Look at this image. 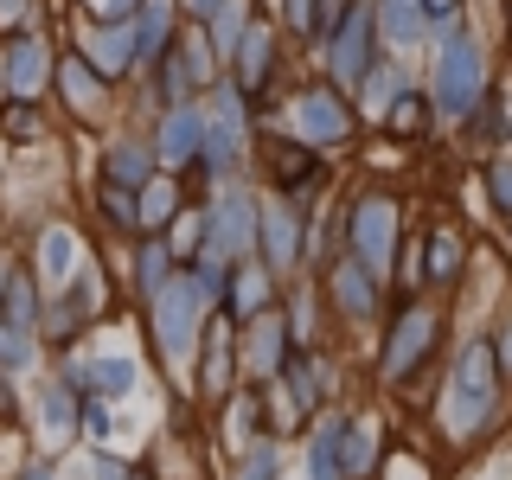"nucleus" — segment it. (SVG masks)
Instances as JSON below:
<instances>
[{"label": "nucleus", "instance_id": "1", "mask_svg": "<svg viewBox=\"0 0 512 480\" xmlns=\"http://www.w3.org/2000/svg\"><path fill=\"white\" fill-rule=\"evenodd\" d=\"M474 96H480V52L468 39H448V52H442V109L448 116H468Z\"/></svg>", "mask_w": 512, "mask_h": 480}, {"label": "nucleus", "instance_id": "2", "mask_svg": "<svg viewBox=\"0 0 512 480\" xmlns=\"http://www.w3.org/2000/svg\"><path fill=\"white\" fill-rule=\"evenodd\" d=\"M487 397H493V352L474 346V352H468V372L455 378V397H448L455 429H474V416H487Z\"/></svg>", "mask_w": 512, "mask_h": 480}, {"label": "nucleus", "instance_id": "3", "mask_svg": "<svg viewBox=\"0 0 512 480\" xmlns=\"http://www.w3.org/2000/svg\"><path fill=\"white\" fill-rule=\"evenodd\" d=\"M365 45H372V7H352V20H346V32L333 39V77L340 84H359L372 64H365Z\"/></svg>", "mask_w": 512, "mask_h": 480}, {"label": "nucleus", "instance_id": "4", "mask_svg": "<svg viewBox=\"0 0 512 480\" xmlns=\"http://www.w3.org/2000/svg\"><path fill=\"white\" fill-rule=\"evenodd\" d=\"M199 295H205L199 282L192 288H160V340H167L173 352L192 346V308H199Z\"/></svg>", "mask_w": 512, "mask_h": 480}, {"label": "nucleus", "instance_id": "5", "mask_svg": "<svg viewBox=\"0 0 512 480\" xmlns=\"http://www.w3.org/2000/svg\"><path fill=\"white\" fill-rule=\"evenodd\" d=\"M352 244H359L365 263H384V250H391V205H359L352 212Z\"/></svg>", "mask_w": 512, "mask_h": 480}, {"label": "nucleus", "instance_id": "6", "mask_svg": "<svg viewBox=\"0 0 512 480\" xmlns=\"http://www.w3.org/2000/svg\"><path fill=\"white\" fill-rule=\"evenodd\" d=\"M205 244H212V256L237 250V244H250V205L237 199V192H231V199L218 205V224H212V231H205Z\"/></svg>", "mask_w": 512, "mask_h": 480}, {"label": "nucleus", "instance_id": "7", "mask_svg": "<svg viewBox=\"0 0 512 480\" xmlns=\"http://www.w3.org/2000/svg\"><path fill=\"white\" fill-rule=\"evenodd\" d=\"M301 128H308L314 141H340L346 135V116H340L333 96H308V103H301Z\"/></svg>", "mask_w": 512, "mask_h": 480}, {"label": "nucleus", "instance_id": "8", "mask_svg": "<svg viewBox=\"0 0 512 480\" xmlns=\"http://www.w3.org/2000/svg\"><path fill=\"white\" fill-rule=\"evenodd\" d=\"M205 160H212V167H231V160H237V109L231 103L218 109L212 135H205Z\"/></svg>", "mask_w": 512, "mask_h": 480}, {"label": "nucleus", "instance_id": "9", "mask_svg": "<svg viewBox=\"0 0 512 480\" xmlns=\"http://www.w3.org/2000/svg\"><path fill=\"white\" fill-rule=\"evenodd\" d=\"M423 346H429V314H404V327H397L391 359H384V365H391V372H404V359H410V352H423Z\"/></svg>", "mask_w": 512, "mask_h": 480}, {"label": "nucleus", "instance_id": "10", "mask_svg": "<svg viewBox=\"0 0 512 480\" xmlns=\"http://www.w3.org/2000/svg\"><path fill=\"white\" fill-rule=\"evenodd\" d=\"M199 135H205V116H192V109H180V116L167 122V135H160V154H167V160H180V154H186Z\"/></svg>", "mask_w": 512, "mask_h": 480}, {"label": "nucleus", "instance_id": "11", "mask_svg": "<svg viewBox=\"0 0 512 480\" xmlns=\"http://www.w3.org/2000/svg\"><path fill=\"white\" fill-rule=\"evenodd\" d=\"M384 32L391 39H416L423 32V0H384Z\"/></svg>", "mask_w": 512, "mask_h": 480}, {"label": "nucleus", "instance_id": "12", "mask_svg": "<svg viewBox=\"0 0 512 480\" xmlns=\"http://www.w3.org/2000/svg\"><path fill=\"white\" fill-rule=\"evenodd\" d=\"M263 71H269V32L256 26L244 32V84H263Z\"/></svg>", "mask_w": 512, "mask_h": 480}, {"label": "nucleus", "instance_id": "13", "mask_svg": "<svg viewBox=\"0 0 512 480\" xmlns=\"http://www.w3.org/2000/svg\"><path fill=\"white\" fill-rule=\"evenodd\" d=\"M263 224H269V256L288 263V256H295V212H269Z\"/></svg>", "mask_w": 512, "mask_h": 480}, {"label": "nucleus", "instance_id": "14", "mask_svg": "<svg viewBox=\"0 0 512 480\" xmlns=\"http://www.w3.org/2000/svg\"><path fill=\"white\" fill-rule=\"evenodd\" d=\"M7 77H13V90H39V45H26V39L13 45V71Z\"/></svg>", "mask_w": 512, "mask_h": 480}, {"label": "nucleus", "instance_id": "15", "mask_svg": "<svg viewBox=\"0 0 512 480\" xmlns=\"http://www.w3.org/2000/svg\"><path fill=\"white\" fill-rule=\"evenodd\" d=\"M141 167H148V154H141V148H116V154H109V180H116V186H135Z\"/></svg>", "mask_w": 512, "mask_h": 480}, {"label": "nucleus", "instance_id": "16", "mask_svg": "<svg viewBox=\"0 0 512 480\" xmlns=\"http://www.w3.org/2000/svg\"><path fill=\"white\" fill-rule=\"evenodd\" d=\"M45 429H52V442L71 436V391H52V397H45Z\"/></svg>", "mask_w": 512, "mask_h": 480}, {"label": "nucleus", "instance_id": "17", "mask_svg": "<svg viewBox=\"0 0 512 480\" xmlns=\"http://www.w3.org/2000/svg\"><path fill=\"white\" fill-rule=\"evenodd\" d=\"M160 45H167V7H148V20H141V39H135V52H160Z\"/></svg>", "mask_w": 512, "mask_h": 480}, {"label": "nucleus", "instance_id": "18", "mask_svg": "<svg viewBox=\"0 0 512 480\" xmlns=\"http://www.w3.org/2000/svg\"><path fill=\"white\" fill-rule=\"evenodd\" d=\"M7 314H13V320H7L13 333L32 327V288H26V282H7Z\"/></svg>", "mask_w": 512, "mask_h": 480}, {"label": "nucleus", "instance_id": "19", "mask_svg": "<svg viewBox=\"0 0 512 480\" xmlns=\"http://www.w3.org/2000/svg\"><path fill=\"white\" fill-rule=\"evenodd\" d=\"M90 372H96V384H103V391H128V384H135V365H122V359L90 365Z\"/></svg>", "mask_w": 512, "mask_h": 480}, {"label": "nucleus", "instance_id": "20", "mask_svg": "<svg viewBox=\"0 0 512 480\" xmlns=\"http://www.w3.org/2000/svg\"><path fill=\"white\" fill-rule=\"evenodd\" d=\"M340 301H346V308H359V314H365V308H372V282H365L359 269H346V282H340Z\"/></svg>", "mask_w": 512, "mask_h": 480}, {"label": "nucleus", "instance_id": "21", "mask_svg": "<svg viewBox=\"0 0 512 480\" xmlns=\"http://www.w3.org/2000/svg\"><path fill=\"white\" fill-rule=\"evenodd\" d=\"M333 442H340V429H320V448H314V480H340V474H333Z\"/></svg>", "mask_w": 512, "mask_h": 480}, {"label": "nucleus", "instance_id": "22", "mask_svg": "<svg viewBox=\"0 0 512 480\" xmlns=\"http://www.w3.org/2000/svg\"><path fill=\"white\" fill-rule=\"evenodd\" d=\"M276 167H282V180L295 186L301 173H314V154H301V148H276Z\"/></svg>", "mask_w": 512, "mask_h": 480}, {"label": "nucleus", "instance_id": "23", "mask_svg": "<svg viewBox=\"0 0 512 480\" xmlns=\"http://www.w3.org/2000/svg\"><path fill=\"white\" fill-rule=\"evenodd\" d=\"M64 263H71V237H64V231H52V237H45V269H52V276H71Z\"/></svg>", "mask_w": 512, "mask_h": 480}, {"label": "nucleus", "instance_id": "24", "mask_svg": "<svg viewBox=\"0 0 512 480\" xmlns=\"http://www.w3.org/2000/svg\"><path fill=\"white\" fill-rule=\"evenodd\" d=\"M128 52H135V45H128V32H109V39H96V58H109V71H122Z\"/></svg>", "mask_w": 512, "mask_h": 480}, {"label": "nucleus", "instance_id": "25", "mask_svg": "<svg viewBox=\"0 0 512 480\" xmlns=\"http://www.w3.org/2000/svg\"><path fill=\"white\" fill-rule=\"evenodd\" d=\"M391 128H423V103H416V96H397V103H391Z\"/></svg>", "mask_w": 512, "mask_h": 480}, {"label": "nucleus", "instance_id": "26", "mask_svg": "<svg viewBox=\"0 0 512 480\" xmlns=\"http://www.w3.org/2000/svg\"><path fill=\"white\" fill-rule=\"evenodd\" d=\"M141 212H148V224H160V218L173 212V186H167V180H160V186H148V205H141Z\"/></svg>", "mask_w": 512, "mask_h": 480}, {"label": "nucleus", "instance_id": "27", "mask_svg": "<svg viewBox=\"0 0 512 480\" xmlns=\"http://www.w3.org/2000/svg\"><path fill=\"white\" fill-rule=\"evenodd\" d=\"M429 276H455V237H436V250H429Z\"/></svg>", "mask_w": 512, "mask_h": 480}, {"label": "nucleus", "instance_id": "28", "mask_svg": "<svg viewBox=\"0 0 512 480\" xmlns=\"http://www.w3.org/2000/svg\"><path fill=\"white\" fill-rule=\"evenodd\" d=\"M141 282H148V288H160V282H167V250H148V256H141Z\"/></svg>", "mask_w": 512, "mask_h": 480}, {"label": "nucleus", "instance_id": "29", "mask_svg": "<svg viewBox=\"0 0 512 480\" xmlns=\"http://www.w3.org/2000/svg\"><path fill=\"white\" fill-rule=\"evenodd\" d=\"M244 480H276V455H269V448H256L250 468H244Z\"/></svg>", "mask_w": 512, "mask_h": 480}, {"label": "nucleus", "instance_id": "30", "mask_svg": "<svg viewBox=\"0 0 512 480\" xmlns=\"http://www.w3.org/2000/svg\"><path fill=\"white\" fill-rule=\"evenodd\" d=\"M64 84H71V96H77V103H90V77H84V64H71V71H64Z\"/></svg>", "mask_w": 512, "mask_h": 480}, {"label": "nucleus", "instance_id": "31", "mask_svg": "<svg viewBox=\"0 0 512 480\" xmlns=\"http://www.w3.org/2000/svg\"><path fill=\"white\" fill-rule=\"evenodd\" d=\"M237 301H244V308H263V282L244 276V282H237Z\"/></svg>", "mask_w": 512, "mask_h": 480}, {"label": "nucleus", "instance_id": "32", "mask_svg": "<svg viewBox=\"0 0 512 480\" xmlns=\"http://www.w3.org/2000/svg\"><path fill=\"white\" fill-rule=\"evenodd\" d=\"M84 429H90V436H109V410L90 404V410H84Z\"/></svg>", "mask_w": 512, "mask_h": 480}, {"label": "nucleus", "instance_id": "33", "mask_svg": "<svg viewBox=\"0 0 512 480\" xmlns=\"http://www.w3.org/2000/svg\"><path fill=\"white\" fill-rule=\"evenodd\" d=\"M288 20L308 32V26H314V0H288Z\"/></svg>", "mask_w": 512, "mask_h": 480}, {"label": "nucleus", "instance_id": "34", "mask_svg": "<svg viewBox=\"0 0 512 480\" xmlns=\"http://www.w3.org/2000/svg\"><path fill=\"white\" fill-rule=\"evenodd\" d=\"M423 13H429V20H448V13H455V0H423Z\"/></svg>", "mask_w": 512, "mask_h": 480}, {"label": "nucleus", "instance_id": "35", "mask_svg": "<svg viewBox=\"0 0 512 480\" xmlns=\"http://www.w3.org/2000/svg\"><path fill=\"white\" fill-rule=\"evenodd\" d=\"M493 192H500V199L512 205V173H500V180H493Z\"/></svg>", "mask_w": 512, "mask_h": 480}, {"label": "nucleus", "instance_id": "36", "mask_svg": "<svg viewBox=\"0 0 512 480\" xmlns=\"http://www.w3.org/2000/svg\"><path fill=\"white\" fill-rule=\"evenodd\" d=\"M109 7H116V13H128V7H135V0H109Z\"/></svg>", "mask_w": 512, "mask_h": 480}, {"label": "nucleus", "instance_id": "37", "mask_svg": "<svg viewBox=\"0 0 512 480\" xmlns=\"http://www.w3.org/2000/svg\"><path fill=\"white\" fill-rule=\"evenodd\" d=\"M192 7H199V13H205V7H218V0H192Z\"/></svg>", "mask_w": 512, "mask_h": 480}, {"label": "nucleus", "instance_id": "38", "mask_svg": "<svg viewBox=\"0 0 512 480\" xmlns=\"http://www.w3.org/2000/svg\"><path fill=\"white\" fill-rule=\"evenodd\" d=\"M506 359H512V333H506Z\"/></svg>", "mask_w": 512, "mask_h": 480}, {"label": "nucleus", "instance_id": "39", "mask_svg": "<svg viewBox=\"0 0 512 480\" xmlns=\"http://www.w3.org/2000/svg\"><path fill=\"white\" fill-rule=\"evenodd\" d=\"M32 480H52V474H32Z\"/></svg>", "mask_w": 512, "mask_h": 480}]
</instances>
